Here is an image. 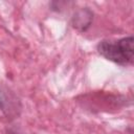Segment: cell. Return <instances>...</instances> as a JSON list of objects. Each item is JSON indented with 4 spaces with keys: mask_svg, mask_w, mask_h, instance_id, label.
Segmentation results:
<instances>
[{
    "mask_svg": "<svg viewBox=\"0 0 134 134\" xmlns=\"http://www.w3.org/2000/svg\"><path fill=\"white\" fill-rule=\"evenodd\" d=\"M97 51L105 59L127 66L133 63L134 40L132 36L118 40H104L98 43Z\"/></svg>",
    "mask_w": 134,
    "mask_h": 134,
    "instance_id": "6da1fadb",
    "label": "cell"
},
{
    "mask_svg": "<svg viewBox=\"0 0 134 134\" xmlns=\"http://www.w3.org/2000/svg\"><path fill=\"white\" fill-rule=\"evenodd\" d=\"M9 134H21V133H19L18 131H14V130H10V131H9Z\"/></svg>",
    "mask_w": 134,
    "mask_h": 134,
    "instance_id": "7a4b0ae2",
    "label": "cell"
}]
</instances>
